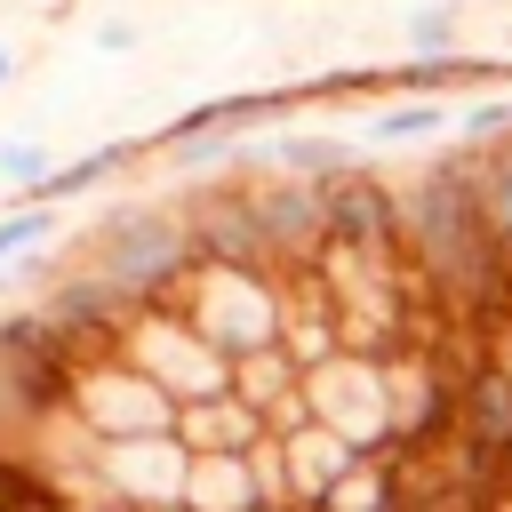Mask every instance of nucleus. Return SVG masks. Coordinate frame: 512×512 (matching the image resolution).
<instances>
[{"mask_svg": "<svg viewBox=\"0 0 512 512\" xmlns=\"http://www.w3.org/2000/svg\"><path fill=\"white\" fill-rule=\"evenodd\" d=\"M168 304H176L224 360L272 352V344L288 336V272H272V264H192Z\"/></svg>", "mask_w": 512, "mask_h": 512, "instance_id": "obj_1", "label": "nucleus"}, {"mask_svg": "<svg viewBox=\"0 0 512 512\" xmlns=\"http://www.w3.org/2000/svg\"><path fill=\"white\" fill-rule=\"evenodd\" d=\"M80 264H96L104 280H120L136 304H160V296L184 288V272L200 264V248H192L184 208H120V216L96 224V240H88Z\"/></svg>", "mask_w": 512, "mask_h": 512, "instance_id": "obj_2", "label": "nucleus"}, {"mask_svg": "<svg viewBox=\"0 0 512 512\" xmlns=\"http://www.w3.org/2000/svg\"><path fill=\"white\" fill-rule=\"evenodd\" d=\"M64 408H72V424L96 432V440H136V432H176V408H184V400L112 344V352H88V360H80Z\"/></svg>", "mask_w": 512, "mask_h": 512, "instance_id": "obj_3", "label": "nucleus"}, {"mask_svg": "<svg viewBox=\"0 0 512 512\" xmlns=\"http://www.w3.org/2000/svg\"><path fill=\"white\" fill-rule=\"evenodd\" d=\"M304 400L320 424H336L360 456L376 448H400V416H392V360L384 352H336L320 368H304Z\"/></svg>", "mask_w": 512, "mask_h": 512, "instance_id": "obj_4", "label": "nucleus"}, {"mask_svg": "<svg viewBox=\"0 0 512 512\" xmlns=\"http://www.w3.org/2000/svg\"><path fill=\"white\" fill-rule=\"evenodd\" d=\"M120 352H128L144 376H160L176 400H216V392H232V360H224V352H216L168 296H160V304H136Z\"/></svg>", "mask_w": 512, "mask_h": 512, "instance_id": "obj_5", "label": "nucleus"}, {"mask_svg": "<svg viewBox=\"0 0 512 512\" xmlns=\"http://www.w3.org/2000/svg\"><path fill=\"white\" fill-rule=\"evenodd\" d=\"M88 472H96V496H120V504H136V512H160V504H184V480H192V448H184L176 432L96 440Z\"/></svg>", "mask_w": 512, "mask_h": 512, "instance_id": "obj_6", "label": "nucleus"}, {"mask_svg": "<svg viewBox=\"0 0 512 512\" xmlns=\"http://www.w3.org/2000/svg\"><path fill=\"white\" fill-rule=\"evenodd\" d=\"M320 192H328V240H352V248H408V200H400L384 176L352 168V176H336V184H320Z\"/></svg>", "mask_w": 512, "mask_h": 512, "instance_id": "obj_7", "label": "nucleus"}, {"mask_svg": "<svg viewBox=\"0 0 512 512\" xmlns=\"http://www.w3.org/2000/svg\"><path fill=\"white\" fill-rule=\"evenodd\" d=\"M176 440L192 456H248L256 440H272L264 408H248L240 392H216V400H184L176 408Z\"/></svg>", "mask_w": 512, "mask_h": 512, "instance_id": "obj_8", "label": "nucleus"}, {"mask_svg": "<svg viewBox=\"0 0 512 512\" xmlns=\"http://www.w3.org/2000/svg\"><path fill=\"white\" fill-rule=\"evenodd\" d=\"M280 456H288V488H296V512H320V496L360 464V448L336 432V424H296V432H280Z\"/></svg>", "mask_w": 512, "mask_h": 512, "instance_id": "obj_9", "label": "nucleus"}, {"mask_svg": "<svg viewBox=\"0 0 512 512\" xmlns=\"http://www.w3.org/2000/svg\"><path fill=\"white\" fill-rule=\"evenodd\" d=\"M264 176H304V184H336V176H352L360 160H352V144L344 136H272L264 152H248Z\"/></svg>", "mask_w": 512, "mask_h": 512, "instance_id": "obj_10", "label": "nucleus"}, {"mask_svg": "<svg viewBox=\"0 0 512 512\" xmlns=\"http://www.w3.org/2000/svg\"><path fill=\"white\" fill-rule=\"evenodd\" d=\"M184 504H192V512H264V504H256V472H248V456H192Z\"/></svg>", "mask_w": 512, "mask_h": 512, "instance_id": "obj_11", "label": "nucleus"}, {"mask_svg": "<svg viewBox=\"0 0 512 512\" xmlns=\"http://www.w3.org/2000/svg\"><path fill=\"white\" fill-rule=\"evenodd\" d=\"M504 64H488V56H464V48H448V56H408L392 80L400 88H464V80H496Z\"/></svg>", "mask_w": 512, "mask_h": 512, "instance_id": "obj_12", "label": "nucleus"}, {"mask_svg": "<svg viewBox=\"0 0 512 512\" xmlns=\"http://www.w3.org/2000/svg\"><path fill=\"white\" fill-rule=\"evenodd\" d=\"M128 152H136V144H96V152L64 160V168H56V176H48V184H40L32 200H48V208H56V200H80V192H96V184H104V176H112V168H120Z\"/></svg>", "mask_w": 512, "mask_h": 512, "instance_id": "obj_13", "label": "nucleus"}, {"mask_svg": "<svg viewBox=\"0 0 512 512\" xmlns=\"http://www.w3.org/2000/svg\"><path fill=\"white\" fill-rule=\"evenodd\" d=\"M448 128H456L448 104H392V112L368 120V144H432V136H448Z\"/></svg>", "mask_w": 512, "mask_h": 512, "instance_id": "obj_14", "label": "nucleus"}, {"mask_svg": "<svg viewBox=\"0 0 512 512\" xmlns=\"http://www.w3.org/2000/svg\"><path fill=\"white\" fill-rule=\"evenodd\" d=\"M48 232H56V208H48V200H32V208H8V216H0V264L32 256Z\"/></svg>", "mask_w": 512, "mask_h": 512, "instance_id": "obj_15", "label": "nucleus"}, {"mask_svg": "<svg viewBox=\"0 0 512 512\" xmlns=\"http://www.w3.org/2000/svg\"><path fill=\"white\" fill-rule=\"evenodd\" d=\"M512 136V96H480L456 112V144H504Z\"/></svg>", "mask_w": 512, "mask_h": 512, "instance_id": "obj_16", "label": "nucleus"}, {"mask_svg": "<svg viewBox=\"0 0 512 512\" xmlns=\"http://www.w3.org/2000/svg\"><path fill=\"white\" fill-rule=\"evenodd\" d=\"M56 176V160L40 152V144H0V184H16V192H40Z\"/></svg>", "mask_w": 512, "mask_h": 512, "instance_id": "obj_17", "label": "nucleus"}, {"mask_svg": "<svg viewBox=\"0 0 512 512\" xmlns=\"http://www.w3.org/2000/svg\"><path fill=\"white\" fill-rule=\"evenodd\" d=\"M32 432H40V424H32V408H24V384H16V360L0 352V440H16V448H24Z\"/></svg>", "mask_w": 512, "mask_h": 512, "instance_id": "obj_18", "label": "nucleus"}, {"mask_svg": "<svg viewBox=\"0 0 512 512\" xmlns=\"http://www.w3.org/2000/svg\"><path fill=\"white\" fill-rule=\"evenodd\" d=\"M408 48L416 56H448L456 48V8H416L408 16Z\"/></svg>", "mask_w": 512, "mask_h": 512, "instance_id": "obj_19", "label": "nucleus"}, {"mask_svg": "<svg viewBox=\"0 0 512 512\" xmlns=\"http://www.w3.org/2000/svg\"><path fill=\"white\" fill-rule=\"evenodd\" d=\"M72 512H136V504H120V496H72Z\"/></svg>", "mask_w": 512, "mask_h": 512, "instance_id": "obj_20", "label": "nucleus"}, {"mask_svg": "<svg viewBox=\"0 0 512 512\" xmlns=\"http://www.w3.org/2000/svg\"><path fill=\"white\" fill-rule=\"evenodd\" d=\"M8 72H16V56H8V48H0V88H8Z\"/></svg>", "mask_w": 512, "mask_h": 512, "instance_id": "obj_21", "label": "nucleus"}]
</instances>
